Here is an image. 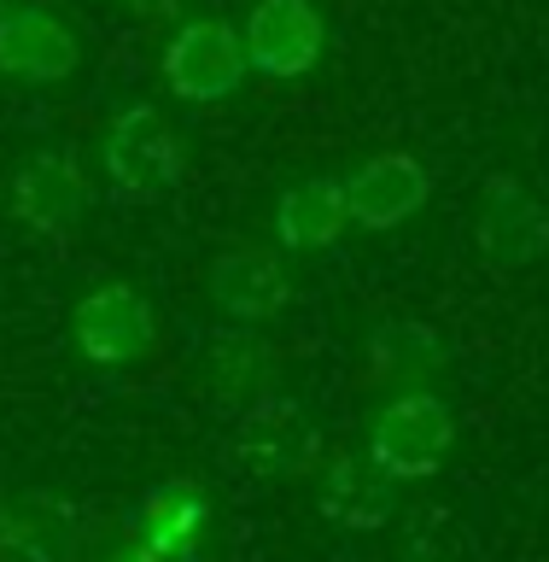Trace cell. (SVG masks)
Returning a JSON list of instances; mask_svg holds the SVG:
<instances>
[{"instance_id":"cell-7","label":"cell","mask_w":549,"mask_h":562,"mask_svg":"<svg viewBox=\"0 0 549 562\" xmlns=\"http://www.w3.org/2000/svg\"><path fill=\"white\" fill-rule=\"evenodd\" d=\"M433 193V176L421 158L410 153H380L357 165L345 176V205H351V223L368 228V235H386V228L410 223Z\"/></svg>"},{"instance_id":"cell-1","label":"cell","mask_w":549,"mask_h":562,"mask_svg":"<svg viewBox=\"0 0 549 562\" xmlns=\"http://www.w3.org/2000/svg\"><path fill=\"white\" fill-rule=\"evenodd\" d=\"M105 182L123 205H158L182 182V140L158 105H123L105 130Z\"/></svg>"},{"instance_id":"cell-6","label":"cell","mask_w":549,"mask_h":562,"mask_svg":"<svg viewBox=\"0 0 549 562\" xmlns=\"http://www.w3.org/2000/svg\"><path fill=\"white\" fill-rule=\"evenodd\" d=\"M245 65L263 77H305L328 47V24L310 0H258L245 18Z\"/></svg>"},{"instance_id":"cell-10","label":"cell","mask_w":549,"mask_h":562,"mask_svg":"<svg viewBox=\"0 0 549 562\" xmlns=\"http://www.w3.org/2000/svg\"><path fill=\"white\" fill-rule=\"evenodd\" d=\"M473 240H480L485 263L521 270V263H533L549 246V217L515 176H491L485 200H480V223H473Z\"/></svg>"},{"instance_id":"cell-4","label":"cell","mask_w":549,"mask_h":562,"mask_svg":"<svg viewBox=\"0 0 549 562\" xmlns=\"http://www.w3.org/2000/svg\"><path fill=\"white\" fill-rule=\"evenodd\" d=\"M70 340L88 363H140L158 346V311L147 293H135L129 281H105V288L82 293L70 311Z\"/></svg>"},{"instance_id":"cell-20","label":"cell","mask_w":549,"mask_h":562,"mask_svg":"<svg viewBox=\"0 0 549 562\" xmlns=\"http://www.w3.org/2000/svg\"><path fill=\"white\" fill-rule=\"evenodd\" d=\"M105 562H158V557H152V551H147V544H140V539H129V544H117V551L105 557Z\"/></svg>"},{"instance_id":"cell-3","label":"cell","mask_w":549,"mask_h":562,"mask_svg":"<svg viewBox=\"0 0 549 562\" xmlns=\"http://www.w3.org/2000/svg\"><path fill=\"white\" fill-rule=\"evenodd\" d=\"M235 463L258 481H293L322 463V428H316L310 404L287 393H263L235 422Z\"/></svg>"},{"instance_id":"cell-17","label":"cell","mask_w":549,"mask_h":562,"mask_svg":"<svg viewBox=\"0 0 549 562\" xmlns=\"http://www.w3.org/2000/svg\"><path fill=\"white\" fill-rule=\"evenodd\" d=\"M398 562H473V539H468V527L456 521V509L427 504L410 516V527H403Z\"/></svg>"},{"instance_id":"cell-11","label":"cell","mask_w":549,"mask_h":562,"mask_svg":"<svg viewBox=\"0 0 549 562\" xmlns=\"http://www.w3.org/2000/svg\"><path fill=\"white\" fill-rule=\"evenodd\" d=\"M82 539L77 509L53 492H18L0 504V557L7 562H70Z\"/></svg>"},{"instance_id":"cell-9","label":"cell","mask_w":549,"mask_h":562,"mask_svg":"<svg viewBox=\"0 0 549 562\" xmlns=\"http://www.w3.org/2000/svg\"><path fill=\"white\" fill-rule=\"evenodd\" d=\"M82 65V42L65 18L42 7H12L0 12V77L18 82H65Z\"/></svg>"},{"instance_id":"cell-12","label":"cell","mask_w":549,"mask_h":562,"mask_svg":"<svg viewBox=\"0 0 549 562\" xmlns=\"http://www.w3.org/2000/svg\"><path fill=\"white\" fill-rule=\"evenodd\" d=\"M129 527L158 562H187L210 527V498L199 481H158L129 516Z\"/></svg>"},{"instance_id":"cell-14","label":"cell","mask_w":549,"mask_h":562,"mask_svg":"<svg viewBox=\"0 0 549 562\" xmlns=\"http://www.w3.org/2000/svg\"><path fill=\"white\" fill-rule=\"evenodd\" d=\"M316 509L340 533H380L398 516V481H386L375 463H357V457H333L322 492H316Z\"/></svg>"},{"instance_id":"cell-5","label":"cell","mask_w":549,"mask_h":562,"mask_svg":"<svg viewBox=\"0 0 549 562\" xmlns=\"http://www.w3.org/2000/svg\"><path fill=\"white\" fill-rule=\"evenodd\" d=\"M245 77V42L222 18H193L170 35L164 47V82L170 94H182L193 105H210V100H228Z\"/></svg>"},{"instance_id":"cell-19","label":"cell","mask_w":549,"mask_h":562,"mask_svg":"<svg viewBox=\"0 0 549 562\" xmlns=\"http://www.w3.org/2000/svg\"><path fill=\"white\" fill-rule=\"evenodd\" d=\"M123 12H135V18H175V12H182V0H123Z\"/></svg>"},{"instance_id":"cell-15","label":"cell","mask_w":549,"mask_h":562,"mask_svg":"<svg viewBox=\"0 0 549 562\" xmlns=\"http://www.w3.org/2000/svg\"><path fill=\"white\" fill-rule=\"evenodd\" d=\"M351 223L345 205V182L333 176H310V182H293L275 200V240L287 252H316V246H333Z\"/></svg>"},{"instance_id":"cell-16","label":"cell","mask_w":549,"mask_h":562,"mask_svg":"<svg viewBox=\"0 0 549 562\" xmlns=\"http://www.w3.org/2000/svg\"><path fill=\"white\" fill-rule=\"evenodd\" d=\"M275 369V351L252 334H228L205 351V393L217 404H252L263 398V381Z\"/></svg>"},{"instance_id":"cell-18","label":"cell","mask_w":549,"mask_h":562,"mask_svg":"<svg viewBox=\"0 0 549 562\" xmlns=\"http://www.w3.org/2000/svg\"><path fill=\"white\" fill-rule=\"evenodd\" d=\"M421 363H438V340L427 328H380L375 334V381H398V375H415Z\"/></svg>"},{"instance_id":"cell-2","label":"cell","mask_w":549,"mask_h":562,"mask_svg":"<svg viewBox=\"0 0 549 562\" xmlns=\"http://www.w3.org/2000/svg\"><path fill=\"white\" fill-rule=\"evenodd\" d=\"M456 446V411L427 386L398 393L368 428V463L386 481H427L445 469V457Z\"/></svg>"},{"instance_id":"cell-8","label":"cell","mask_w":549,"mask_h":562,"mask_svg":"<svg viewBox=\"0 0 549 562\" xmlns=\"http://www.w3.org/2000/svg\"><path fill=\"white\" fill-rule=\"evenodd\" d=\"M88 211V176L70 153H35L12 176V217L35 235H70Z\"/></svg>"},{"instance_id":"cell-13","label":"cell","mask_w":549,"mask_h":562,"mask_svg":"<svg viewBox=\"0 0 549 562\" xmlns=\"http://www.w3.org/2000/svg\"><path fill=\"white\" fill-rule=\"evenodd\" d=\"M210 299H217V311L240 316V323H270V316L287 311L293 281H287L275 252L240 246V252H222L210 263Z\"/></svg>"}]
</instances>
